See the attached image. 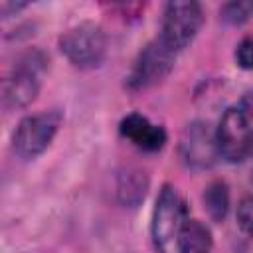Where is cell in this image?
<instances>
[{
    "instance_id": "1",
    "label": "cell",
    "mask_w": 253,
    "mask_h": 253,
    "mask_svg": "<svg viewBox=\"0 0 253 253\" xmlns=\"http://www.w3.org/2000/svg\"><path fill=\"white\" fill-rule=\"evenodd\" d=\"M219 158L241 162L253 154V99L227 107L215 126Z\"/></svg>"
},
{
    "instance_id": "3",
    "label": "cell",
    "mask_w": 253,
    "mask_h": 253,
    "mask_svg": "<svg viewBox=\"0 0 253 253\" xmlns=\"http://www.w3.org/2000/svg\"><path fill=\"white\" fill-rule=\"evenodd\" d=\"M47 57L40 49H30L22 53L2 81V105L4 109H24L36 101L42 85V75L45 73Z\"/></svg>"
},
{
    "instance_id": "4",
    "label": "cell",
    "mask_w": 253,
    "mask_h": 253,
    "mask_svg": "<svg viewBox=\"0 0 253 253\" xmlns=\"http://www.w3.org/2000/svg\"><path fill=\"white\" fill-rule=\"evenodd\" d=\"M109 40L105 30L95 22H81L59 38V49L67 61L79 69H95L105 61Z\"/></svg>"
},
{
    "instance_id": "6",
    "label": "cell",
    "mask_w": 253,
    "mask_h": 253,
    "mask_svg": "<svg viewBox=\"0 0 253 253\" xmlns=\"http://www.w3.org/2000/svg\"><path fill=\"white\" fill-rule=\"evenodd\" d=\"M204 24V12L198 2L174 0L164 6L158 38L176 53L188 47Z\"/></svg>"
},
{
    "instance_id": "7",
    "label": "cell",
    "mask_w": 253,
    "mask_h": 253,
    "mask_svg": "<svg viewBox=\"0 0 253 253\" xmlns=\"http://www.w3.org/2000/svg\"><path fill=\"white\" fill-rule=\"evenodd\" d=\"M176 51H172L158 36L148 42L136 55L132 69L126 77V87L130 91H144L162 83L176 63Z\"/></svg>"
},
{
    "instance_id": "9",
    "label": "cell",
    "mask_w": 253,
    "mask_h": 253,
    "mask_svg": "<svg viewBox=\"0 0 253 253\" xmlns=\"http://www.w3.org/2000/svg\"><path fill=\"white\" fill-rule=\"evenodd\" d=\"M119 132L132 142L136 148L146 150V152H156L166 144V130L164 126L152 123L148 117L140 115V113H128L126 117H123L121 125H119Z\"/></svg>"
},
{
    "instance_id": "5",
    "label": "cell",
    "mask_w": 253,
    "mask_h": 253,
    "mask_svg": "<svg viewBox=\"0 0 253 253\" xmlns=\"http://www.w3.org/2000/svg\"><path fill=\"white\" fill-rule=\"evenodd\" d=\"M61 123H63V115L57 109L24 117L12 134L14 154L22 160H34L51 144Z\"/></svg>"
},
{
    "instance_id": "10",
    "label": "cell",
    "mask_w": 253,
    "mask_h": 253,
    "mask_svg": "<svg viewBox=\"0 0 253 253\" xmlns=\"http://www.w3.org/2000/svg\"><path fill=\"white\" fill-rule=\"evenodd\" d=\"M211 247H213V237L210 227L200 219L188 217L180 233V243H178L180 253H210Z\"/></svg>"
},
{
    "instance_id": "11",
    "label": "cell",
    "mask_w": 253,
    "mask_h": 253,
    "mask_svg": "<svg viewBox=\"0 0 253 253\" xmlns=\"http://www.w3.org/2000/svg\"><path fill=\"white\" fill-rule=\"evenodd\" d=\"M146 190H148V178H146L144 172L134 170V168H128L126 172H123L119 176L117 194H119V200L125 206H130V208L138 206L144 200Z\"/></svg>"
},
{
    "instance_id": "14",
    "label": "cell",
    "mask_w": 253,
    "mask_h": 253,
    "mask_svg": "<svg viewBox=\"0 0 253 253\" xmlns=\"http://www.w3.org/2000/svg\"><path fill=\"white\" fill-rule=\"evenodd\" d=\"M235 61L241 69H253V34H247L239 40L235 47Z\"/></svg>"
},
{
    "instance_id": "15",
    "label": "cell",
    "mask_w": 253,
    "mask_h": 253,
    "mask_svg": "<svg viewBox=\"0 0 253 253\" xmlns=\"http://www.w3.org/2000/svg\"><path fill=\"white\" fill-rule=\"evenodd\" d=\"M237 223L249 237H253V196L243 198L237 206Z\"/></svg>"
},
{
    "instance_id": "8",
    "label": "cell",
    "mask_w": 253,
    "mask_h": 253,
    "mask_svg": "<svg viewBox=\"0 0 253 253\" xmlns=\"http://www.w3.org/2000/svg\"><path fill=\"white\" fill-rule=\"evenodd\" d=\"M180 156L192 170H208L219 158L215 128L204 121L190 123L180 136Z\"/></svg>"
},
{
    "instance_id": "12",
    "label": "cell",
    "mask_w": 253,
    "mask_h": 253,
    "mask_svg": "<svg viewBox=\"0 0 253 253\" xmlns=\"http://www.w3.org/2000/svg\"><path fill=\"white\" fill-rule=\"evenodd\" d=\"M204 210L208 211L210 219L215 223H221L229 211V188L223 180H211L204 188Z\"/></svg>"
},
{
    "instance_id": "2",
    "label": "cell",
    "mask_w": 253,
    "mask_h": 253,
    "mask_svg": "<svg viewBox=\"0 0 253 253\" xmlns=\"http://www.w3.org/2000/svg\"><path fill=\"white\" fill-rule=\"evenodd\" d=\"M188 219V208L172 184H164L152 210L150 235L156 253H180V233Z\"/></svg>"
},
{
    "instance_id": "13",
    "label": "cell",
    "mask_w": 253,
    "mask_h": 253,
    "mask_svg": "<svg viewBox=\"0 0 253 253\" xmlns=\"http://www.w3.org/2000/svg\"><path fill=\"white\" fill-rule=\"evenodd\" d=\"M253 16V2H227L219 8L221 22L229 26H241Z\"/></svg>"
}]
</instances>
